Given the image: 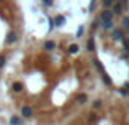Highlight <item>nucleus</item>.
I'll return each mask as SVG.
<instances>
[{"label":"nucleus","instance_id":"nucleus-1","mask_svg":"<svg viewBox=\"0 0 129 125\" xmlns=\"http://www.w3.org/2000/svg\"><path fill=\"white\" fill-rule=\"evenodd\" d=\"M21 115L26 117V119H29V117L33 115V109H31V107H28V105L21 107Z\"/></svg>","mask_w":129,"mask_h":125},{"label":"nucleus","instance_id":"nucleus-6","mask_svg":"<svg viewBox=\"0 0 129 125\" xmlns=\"http://www.w3.org/2000/svg\"><path fill=\"white\" fill-rule=\"evenodd\" d=\"M93 107H95V109H100V107H101V102H100V100H95V102H93Z\"/></svg>","mask_w":129,"mask_h":125},{"label":"nucleus","instance_id":"nucleus-3","mask_svg":"<svg viewBox=\"0 0 129 125\" xmlns=\"http://www.w3.org/2000/svg\"><path fill=\"white\" fill-rule=\"evenodd\" d=\"M77 102H79V104H85V102H87V96H85V94H80V96H77Z\"/></svg>","mask_w":129,"mask_h":125},{"label":"nucleus","instance_id":"nucleus-5","mask_svg":"<svg viewBox=\"0 0 129 125\" xmlns=\"http://www.w3.org/2000/svg\"><path fill=\"white\" fill-rule=\"evenodd\" d=\"M96 119H98V117H96V114H95V112H91L90 117H88V120H90V122H96Z\"/></svg>","mask_w":129,"mask_h":125},{"label":"nucleus","instance_id":"nucleus-4","mask_svg":"<svg viewBox=\"0 0 129 125\" xmlns=\"http://www.w3.org/2000/svg\"><path fill=\"white\" fill-rule=\"evenodd\" d=\"M10 123L12 125H20L21 123V119H20V117H12V119H10Z\"/></svg>","mask_w":129,"mask_h":125},{"label":"nucleus","instance_id":"nucleus-2","mask_svg":"<svg viewBox=\"0 0 129 125\" xmlns=\"http://www.w3.org/2000/svg\"><path fill=\"white\" fill-rule=\"evenodd\" d=\"M12 89L15 91V92H21L23 91V84L20 82V81H16V82H13V86H12Z\"/></svg>","mask_w":129,"mask_h":125}]
</instances>
